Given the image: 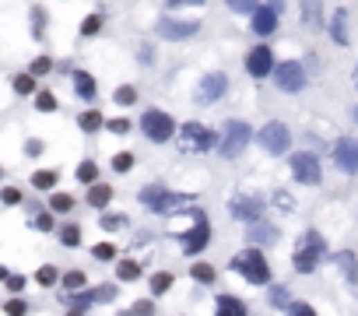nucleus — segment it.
<instances>
[{
	"instance_id": "1",
	"label": "nucleus",
	"mask_w": 358,
	"mask_h": 316,
	"mask_svg": "<svg viewBox=\"0 0 358 316\" xmlns=\"http://www.w3.org/2000/svg\"><path fill=\"white\" fill-rule=\"evenodd\" d=\"M232 267H235L249 285H267V281H271V267H267V260H264V253H260L257 246H249L246 253H239V256L232 260Z\"/></svg>"
},
{
	"instance_id": "2",
	"label": "nucleus",
	"mask_w": 358,
	"mask_h": 316,
	"mask_svg": "<svg viewBox=\"0 0 358 316\" xmlns=\"http://www.w3.org/2000/svg\"><path fill=\"white\" fill-rule=\"evenodd\" d=\"M320 256H323V236H320V232H305V236H302V246H298V253H295V271H298V274L316 271Z\"/></svg>"
},
{
	"instance_id": "3",
	"label": "nucleus",
	"mask_w": 358,
	"mask_h": 316,
	"mask_svg": "<svg viewBox=\"0 0 358 316\" xmlns=\"http://www.w3.org/2000/svg\"><path fill=\"white\" fill-rule=\"evenodd\" d=\"M141 130L155 141V144H162V141H169L172 134H176V123H172V116L169 113H159V109H147L144 116H141Z\"/></svg>"
},
{
	"instance_id": "4",
	"label": "nucleus",
	"mask_w": 358,
	"mask_h": 316,
	"mask_svg": "<svg viewBox=\"0 0 358 316\" xmlns=\"http://www.w3.org/2000/svg\"><path fill=\"white\" fill-rule=\"evenodd\" d=\"M249 137H253V130H249L242 120H232V123H225L222 155H225V158H239V155H242V148L249 144Z\"/></svg>"
},
{
	"instance_id": "5",
	"label": "nucleus",
	"mask_w": 358,
	"mask_h": 316,
	"mask_svg": "<svg viewBox=\"0 0 358 316\" xmlns=\"http://www.w3.org/2000/svg\"><path fill=\"white\" fill-rule=\"evenodd\" d=\"M257 141H260L264 151H271V155H285L288 144H292V134H288L285 123H267V127L257 134Z\"/></svg>"
},
{
	"instance_id": "6",
	"label": "nucleus",
	"mask_w": 358,
	"mask_h": 316,
	"mask_svg": "<svg viewBox=\"0 0 358 316\" xmlns=\"http://www.w3.org/2000/svg\"><path fill=\"white\" fill-rule=\"evenodd\" d=\"M292 173H295V179H298V183L316 186V183H320V162H316V155H310V151L292 155Z\"/></svg>"
},
{
	"instance_id": "7",
	"label": "nucleus",
	"mask_w": 358,
	"mask_h": 316,
	"mask_svg": "<svg viewBox=\"0 0 358 316\" xmlns=\"http://www.w3.org/2000/svg\"><path fill=\"white\" fill-rule=\"evenodd\" d=\"M334 162L341 173H351V176L358 173V141L355 137H341L334 144Z\"/></svg>"
},
{
	"instance_id": "8",
	"label": "nucleus",
	"mask_w": 358,
	"mask_h": 316,
	"mask_svg": "<svg viewBox=\"0 0 358 316\" xmlns=\"http://www.w3.org/2000/svg\"><path fill=\"white\" fill-rule=\"evenodd\" d=\"M274 74H278L274 81H278L281 91H302V88H305V71H302V64H295V60L274 67Z\"/></svg>"
},
{
	"instance_id": "9",
	"label": "nucleus",
	"mask_w": 358,
	"mask_h": 316,
	"mask_svg": "<svg viewBox=\"0 0 358 316\" xmlns=\"http://www.w3.org/2000/svg\"><path fill=\"white\" fill-rule=\"evenodd\" d=\"M208 236H211V229H208V218H204V215H197V225H193L190 232H183V236H179V239H183V253H186V256L200 253L204 246H208Z\"/></svg>"
},
{
	"instance_id": "10",
	"label": "nucleus",
	"mask_w": 358,
	"mask_h": 316,
	"mask_svg": "<svg viewBox=\"0 0 358 316\" xmlns=\"http://www.w3.org/2000/svg\"><path fill=\"white\" fill-rule=\"evenodd\" d=\"M179 130H183V148H186V151H208V148L215 144L211 130L200 127V123H183Z\"/></svg>"
},
{
	"instance_id": "11",
	"label": "nucleus",
	"mask_w": 358,
	"mask_h": 316,
	"mask_svg": "<svg viewBox=\"0 0 358 316\" xmlns=\"http://www.w3.org/2000/svg\"><path fill=\"white\" fill-rule=\"evenodd\" d=\"M246 71L253 78H267L274 71V57H271V49L267 46H253L249 49V57H246Z\"/></svg>"
},
{
	"instance_id": "12",
	"label": "nucleus",
	"mask_w": 358,
	"mask_h": 316,
	"mask_svg": "<svg viewBox=\"0 0 358 316\" xmlns=\"http://www.w3.org/2000/svg\"><path fill=\"white\" fill-rule=\"evenodd\" d=\"M200 32V21H179V18H162L159 21V35L162 39H190Z\"/></svg>"
},
{
	"instance_id": "13",
	"label": "nucleus",
	"mask_w": 358,
	"mask_h": 316,
	"mask_svg": "<svg viewBox=\"0 0 358 316\" xmlns=\"http://www.w3.org/2000/svg\"><path fill=\"white\" fill-rule=\"evenodd\" d=\"M229 211H232V218H239V222H257L260 218V200L257 197H232Z\"/></svg>"
},
{
	"instance_id": "14",
	"label": "nucleus",
	"mask_w": 358,
	"mask_h": 316,
	"mask_svg": "<svg viewBox=\"0 0 358 316\" xmlns=\"http://www.w3.org/2000/svg\"><path fill=\"white\" fill-rule=\"evenodd\" d=\"M225 88H229V78H225V74H208V78L200 81V88H197V98H200V102H215V98L225 95Z\"/></svg>"
},
{
	"instance_id": "15",
	"label": "nucleus",
	"mask_w": 358,
	"mask_h": 316,
	"mask_svg": "<svg viewBox=\"0 0 358 316\" xmlns=\"http://www.w3.org/2000/svg\"><path fill=\"white\" fill-rule=\"evenodd\" d=\"M274 28H278V11H271V8L253 11V32H257V35H271Z\"/></svg>"
},
{
	"instance_id": "16",
	"label": "nucleus",
	"mask_w": 358,
	"mask_h": 316,
	"mask_svg": "<svg viewBox=\"0 0 358 316\" xmlns=\"http://www.w3.org/2000/svg\"><path fill=\"white\" fill-rule=\"evenodd\" d=\"M302 21L310 28H323V0H302Z\"/></svg>"
},
{
	"instance_id": "17",
	"label": "nucleus",
	"mask_w": 358,
	"mask_h": 316,
	"mask_svg": "<svg viewBox=\"0 0 358 316\" xmlns=\"http://www.w3.org/2000/svg\"><path fill=\"white\" fill-rule=\"evenodd\" d=\"M190 204H197L193 193H169V190H165V197H162V204H159V215H169V211H179V207H190Z\"/></svg>"
},
{
	"instance_id": "18",
	"label": "nucleus",
	"mask_w": 358,
	"mask_h": 316,
	"mask_svg": "<svg viewBox=\"0 0 358 316\" xmlns=\"http://www.w3.org/2000/svg\"><path fill=\"white\" fill-rule=\"evenodd\" d=\"M215 316H246V302H239L235 295H222Z\"/></svg>"
},
{
	"instance_id": "19",
	"label": "nucleus",
	"mask_w": 358,
	"mask_h": 316,
	"mask_svg": "<svg viewBox=\"0 0 358 316\" xmlns=\"http://www.w3.org/2000/svg\"><path fill=\"white\" fill-rule=\"evenodd\" d=\"M74 91H78L81 98H91V95H95V78H91L88 71H78V74H74Z\"/></svg>"
},
{
	"instance_id": "20",
	"label": "nucleus",
	"mask_w": 358,
	"mask_h": 316,
	"mask_svg": "<svg viewBox=\"0 0 358 316\" xmlns=\"http://www.w3.org/2000/svg\"><path fill=\"white\" fill-rule=\"evenodd\" d=\"M109 200H113V186H102V183H98V186L88 190V204H91V207H106Z\"/></svg>"
},
{
	"instance_id": "21",
	"label": "nucleus",
	"mask_w": 358,
	"mask_h": 316,
	"mask_svg": "<svg viewBox=\"0 0 358 316\" xmlns=\"http://www.w3.org/2000/svg\"><path fill=\"white\" fill-rule=\"evenodd\" d=\"M330 35H334V39H337L341 46L348 42V11H337V15H334V25H330Z\"/></svg>"
},
{
	"instance_id": "22",
	"label": "nucleus",
	"mask_w": 358,
	"mask_h": 316,
	"mask_svg": "<svg viewBox=\"0 0 358 316\" xmlns=\"http://www.w3.org/2000/svg\"><path fill=\"white\" fill-rule=\"evenodd\" d=\"M162 197H165V190H162V186H147V190H141V204H144V207H151V211H159Z\"/></svg>"
},
{
	"instance_id": "23",
	"label": "nucleus",
	"mask_w": 358,
	"mask_h": 316,
	"mask_svg": "<svg viewBox=\"0 0 358 316\" xmlns=\"http://www.w3.org/2000/svg\"><path fill=\"white\" fill-rule=\"evenodd\" d=\"M274 239H278V232H274L271 225H253V229H249V243H253V246H257V243H274Z\"/></svg>"
},
{
	"instance_id": "24",
	"label": "nucleus",
	"mask_w": 358,
	"mask_h": 316,
	"mask_svg": "<svg viewBox=\"0 0 358 316\" xmlns=\"http://www.w3.org/2000/svg\"><path fill=\"white\" fill-rule=\"evenodd\" d=\"M334 260H337V267L344 271V278H348V281H355V278H358V267H355V256H351V253H337Z\"/></svg>"
},
{
	"instance_id": "25",
	"label": "nucleus",
	"mask_w": 358,
	"mask_h": 316,
	"mask_svg": "<svg viewBox=\"0 0 358 316\" xmlns=\"http://www.w3.org/2000/svg\"><path fill=\"white\" fill-rule=\"evenodd\" d=\"M57 278H60V274H57V267H53V263H42V267L35 271V281H39L42 288H49V285H57Z\"/></svg>"
},
{
	"instance_id": "26",
	"label": "nucleus",
	"mask_w": 358,
	"mask_h": 316,
	"mask_svg": "<svg viewBox=\"0 0 358 316\" xmlns=\"http://www.w3.org/2000/svg\"><path fill=\"white\" fill-rule=\"evenodd\" d=\"M32 186H35V190H53V186H57V173H49V169L35 173V176H32Z\"/></svg>"
},
{
	"instance_id": "27",
	"label": "nucleus",
	"mask_w": 358,
	"mask_h": 316,
	"mask_svg": "<svg viewBox=\"0 0 358 316\" xmlns=\"http://www.w3.org/2000/svg\"><path fill=\"white\" fill-rule=\"evenodd\" d=\"M116 274H120V281H137V278H141V267H137L134 260H120Z\"/></svg>"
},
{
	"instance_id": "28",
	"label": "nucleus",
	"mask_w": 358,
	"mask_h": 316,
	"mask_svg": "<svg viewBox=\"0 0 358 316\" xmlns=\"http://www.w3.org/2000/svg\"><path fill=\"white\" fill-rule=\"evenodd\" d=\"M78 123H81V130H84V134H95V130L102 127V116H98L95 109H88V113H81V116H78Z\"/></svg>"
},
{
	"instance_id": "29",
	"label": "nucleus",
	"mask_w": 358,
	"mask_h": 316,
	"mask_svg": "<svg viewBox=\"0 0 358 316\" xmlns=\"http://www.w3.org/2000/svg\"><path fill=\"white\" fill-rule=\"evenodd\" d=\"M35 109H39V113H53V109H57V95H53V91H39V95H35Z\"/></svg>"
},
{
	"instance_id": "30",
	"label": "nucleus",
	"mask_w": 358,
	"mask_h": 316,
	"mask_svg": "<svg viewBox=\"0 0 358 316\" xmlns=\"http://www.w3.org/2000/svg\"><path fill=\"white\" fill-rule=\"evenodd\" d=\"M190 274H193V281H200V285H211V281H215V267H211V263H197Z\"/></svg>"
},
{
	"instance_id": "31",
	"label": "nucleus",
	"mask_w": 358,
	"mask_h": 316,
	"mask_svg": "<svg viewBox=\"0 0 358 316\" xmlns=\"http://www.w3.org/2000/svg\"><path fill=\"white\" fill-rule=\"evenodd\" d=\"M15 91L18 95H32L35 91V74H18L15 78Z\"/></svg>"
},
{
	"instance_id": "32",
	"label": "nucleus",
	"mask_w": 358,
	"mask_h": 316,
	"mask_svg": "<svg viewBox=\"0 0 358 316\" xmlns=\"http://www.w3.org/2000/svg\"><path fill=\"white\" fill-rule=\"evenodd\" d=\"M64 288L67 292H81L84 288V271H67L64 274Z\"/></svg>"
},
{
	"instance_id": "33",
	"label": "nucleus",
	"mask_w": 358,
	"mask_h": 316,
	"mask_svg": "<svg viewBox=\"0 0 358 316\" xmlns=\"http://www.w3.org/2000/svg\"><path fill=\"white\" fill-rule=\"evenodd\" d=\"M169 288H172V274H155L151 278V295H162Z\"/></svg>"
},
{
	"instance_id": "34",
	"label": "nucleus",
	"mask_w": 358,
	"mask_h": 316,
	"mask_svg": "<svg viewBox=\"0 0 358 316\" xmlns=\"http://www.w3.org/2000/svg\"><path fill=\"white\" fill-rule=\"evenodd\" d=\"M120 105H134L137 102V88L134 85H123V88H116V95H113Z\"/></svg>"
},
{
	"instance_id": "35",
	"label": "nucleus",
	"mask_w": 358,
	"mask_h": 316,
	"mask_svg": "<svg viewBox=\"0 0 358 316\" xmlns=\"http://www.w3.org/2000/svg\"><path fill=\"white\" fill-rule=\"evenodd\" d=\"M60 239H64V246H81V229L78 225H64V232H60Z\"/></svg>"
},
{
	"instance_id": "36",
	"label": "nucleus",
	"mask_w": 358,
	"mask_h": 316,
	"mask_svg": "<svg viewBox=\"0 0 358 316\" xmlns=\"http://www.w3.org/2000/svg\"><path fill=\"white\" fill-rule=\"evenodd\" d=\"M98 225L106 229V232H116V229H123V225H127V218H123V215H102V218H98Z\"/></svg>"
},
{
	"instance_id": "37",
	"label": "nucleus",
	"mask_w": 358,
	"mask_h": 316,
	"mask_svg": "<svg viewBox=\"0 0 358 316\" xmlns=\"http://www.w3.org/2000/svg\"><path fill=\"white\" fill-rule=\"evenodd\" d=\"M91 253H95V260H113V256H116V246H113V243H95Z\"/></svg>"
},
{
	"instance_id": "38",
	"label": "nucleus",
	"mask_w": 358,
	"mask_h": 316,
	"mask_svg": "<svg viewBox=\"0 0 358 316\" xmlns=\"http://www.w3.org/2000/svg\"><path fill=\"white\" fill-rule=\"evenodd\" d=\"M130 166H134V155H130V151H120V155L113 158V169H116V173H130Z\"/></svg>"
},
{
	"instance_id": "39",
	"label": "nucleus",
	"mask_w": 358,
	"mask_h": 316,
	"mask_svg": "<svg viewBox=\"0 0 358 316\" xmlns=\"http://www.w3.org/2000/svg\"><path fill=\"white\" fill-rule=\"evenodd\" d=\"M95 176H98L95 162H81V166H78V179H81V183H95Z\"/></svg>"
},
{
	"instance_id": "40",
	"label": "nucleus",
	"mask_w": 358,
	"mask_h": 316,
	"mask_svg": "<svg viewBox=\"0 0 358 316\" xmlns=\"http://www.w3.org/2000/svg\"><path fill=\"white\" fill-rule=\"evenodd\" d=\"M229 8L239 11V15H253L257 11V0H229Z\"/></svg>"
},
{
	"instance_id": "41",
	"label": "nucleus",
	"mask_w": 358,
	"mask_h": 316,
	"mask_svg": "<svg viewBox=\"0 0 358 316\" xmlns=\"http://www.w3.org/2000/svg\"><path fill=\"white\" fill-rule=\"evenodd\" d=\"M109 299H116V288H113V285H102V288L91 292V302H109Z\"/></svg>"
},
{
	"instance_id": "42",
	"label": "nucleus",
	"mask_w": 358,
	"mask_h": 316,
	"mask_svg": "<svg viewBox=\"0 0 358 316\" xmlns=\"http://www.w3.org/2000/svg\"><path fill=\"white\" fill-rule=\"evenodd\" d=\"M49 207H53V211H71V207H74V200H71L67 193H53V200H49Z\"/></svg>"
},
{
	"instance_id": "43",
	"label": "nucleus",
	"mask_w": 358,
	"mask_h": 316,
	"mask_svg": "<svg viewBox=\"0 0 358 316\" xmlns=\"http://www.w3.org/2000/svg\"><path fill=\"white\" fill-rule=\"evenodd\" d=\"M98 28H102V18H98V15H88V18L81 21V32H84V35H95Z\"/></svg>"
},
{
	"instance_id": "44",
	"label": "nucleus",
	"mask_w": 358,
	"mask_h": 316,
	"mask_svg": "<svg viewBox=\"0 0 358 316\" xmlns=\"http://www.w3.org/2000/svg\"><path fill=\"white\" fill-rule=\"evenodd\" d=\"M4 313H8V316H25V313H28V302H21V299H11V302L4 306Z\"/></svg>"
},
{
	"instance_id": "45",
	"label": "nucleus",
	"mask_w": 358,
	"mask_h": 316,
	"mask_svg": "<svg viewBox=\"0 0 358 316\" xmlns=\"http://www.w3.org/2000/svg\"><path fill=\"white\" fill-rule=\"evenodd\" d=\"M49 71H53V60H49V57H39L35 64H32V74L39 78V74H49Z\"/></svg>"
},
{
	"instance_id": "46",
	"label": "nucleus",
	"mask_w": 358,
	"mask_h": 316,
	"mask_svg": "<svg viewBox=\"0 0 358 316\" xmlns=\"http://www.w3.org/2000/svg\"><path fill=\"white\" fill-rule=\"evenodd\" d=\"M0 200H4V204H21V190H18V186L0 190Z\"/></svg>"
},
{
	"instance_id": "47",
	"label": "nucleus",
	"mask_w": 358,
	"mask_h": 316,
	"mask_svg": "<svg viewBox=\"0 0 358 316\" xmlns=\"http://www.w3.org/2000/svg\"><path fill=\"white\" fill-rule=\"evenodd\" d=\"M123 316H155V306H151V302H137L130 313H123Z\"/></svg>"
},
{
	"instance_id": "48",
	"label": "nucleus",
	"mask_w": 358,
	"mask_h": 316,
	"mask_svg": "<svg viewBox=\"0 0 358 316\" xmlns=\"http://www.w3.org/2000/svg\"><path fill=\"white\" fill-rule=\"evenodd\" d=\"M32 229L49 232V229H53V218H49V215H35V218H32Z\"/></svg>"
},
{
	"instance_id": "49",
	"label": "nucleus",
	"mask_w": 358,
	"mask_h": 316,
	"mask_svg": "<svg viewBox=\"0 0 358 316\" xmlns=\"http://www.w3.org/2000/svg\"><path fill=\"white\" fill-rule=\"evenodd\" d=\"M109 130H113V134H127V130H130V120H109Z\"/></svg>"
},
{
	"instance_id": "50",
	"label": "nucleus",
	"mask_w": 358,
	"mask_h": 316,
	"mask_svg": "<svg viewBox=\"0 0 358 316\" xmlns=\"http://www.w3.org/2000/svg\"><path fill=\"white\" fill-rule=\"evenodd\" d=\"M8 288H11V292H21V288H25V278H21V274H8Z\"/></svg>"
},
{
	"instance_id": "51",
	"label": "nucleus",
	"mask_w": 358,
	"mask_h": 316,
	"mask_svg": "<svg viewBox=\"0 0 358 316\" xmlns=\"http://www.w3.org/2000/svg\"><path fill=\"white\" fill-rule=\"evenodd\" d=\"M292 316H316V313L305 306V302H295V306H292Z\"/></svg>"
},
{
	"instance_id": "52",
	"label": "nucleus",
	"mask_w": 358,
	"mask_h": 316,
	"mask_svg": "<svg viewBox=\"0 0 358 316\" xmlns=\"http://www.w3.org/2000/svg\"><path fill=\"white\" fill-rule=\"evenodd\" d=\"M285 299H288L285 288H274V292H271V302H274V306H285Z\"/></svg>"
},
{
	"instance_id": "53",
	"label": "nucleus",
	"mask_w": 358,
	"mask_h": 316,
	"mask_svg": "<svg viewBox=\"0 0 358 316\" xmlns=\"http://www.w3.org/2000/svg\"><path fill=\"white\" fill-rule=\"evenodd\" d=\"M169 8H183V4H204V0H165Z\"/></svg>"
},
{
	"instance_id": "54",
	"label": "nucleus",
	"mask_w": 358,
	"mask_h": 316,
	"mask_svg": "<svg viewBox=\"0 0 358 316\" xmlns=\"http://www.w3.org/2000/svg\"><path fill=\"white\" fill-rule=\"evenodd\" d=\"M25 151H28V155H39V151H42V141H28Z\"/></svg>"
},
{
	"instance_id": "55",
	"label": "nucleus",
	"mask_w": 358,
	"mask_h": 316,
	"mask_svg": "<svg viewBox=\"0 0 358 316\" xmlns=\"http://www.w3.org/2000/svg\"><path fill=\"white\" fill-rule=\"evenodd\" d=\"M267 8L271 11H285V0H267Z\"/></svg>"
},
{
	"instance_id": "56",
	"label": "nucleus",
	"mask_w": 358,
	"mask_h": 316,
	"mask_svg": "<svg viewBox=\"0 0 358 316\" xmlns=\"http://www.w3.org/2000/svg\"><path fill=\"white\" fill-rule=\"evenodd\" d=\"M8 274H11L8 267H0V281H8Z\"/></svg>"
},
{
	"instance_id": "57",
	"label": "nucleus",
	"mask_w": 358,
	"mask_h": 316,
	"mask_svg": "<svg viewBox=\"0 0 358 316\" xmlns=\"http://www.w3.org/2000/svg\"><path fill=\"white\" fill-rule=\"evenodd\" d=\"M67 316H84V313H81V309H71V313H67Z\"/></svg>"
},
{
	"instance_id": "58",
	"label": "nucleus",
	"mask_w": 358,
	"mask_h": 316,
	"mask_svg": "<svg viewBox=\"0 0 358 316\" xmlns=\"http://www.w3.org/2000/svg\"><path fill=\"white\" fill-rule=\"evenodd\" d=\"M351 116H355V123H358V105H355V113H351Z\"/></svg>"
},
{
	"instance_id": "59",
	"label": "nucleus",
	"mask_w": 358,
	"mask_h": 316,
	"mask_svg": "<svg viewBox=\"0 0 358 316\" xmlns=\"http://www.w3.org/2000/svg\"><path fill=\"white\" fill-rule=\"evenodd\" d=\"M355 78H358V67H355Z\"/></svg>"
}]
</instances>
